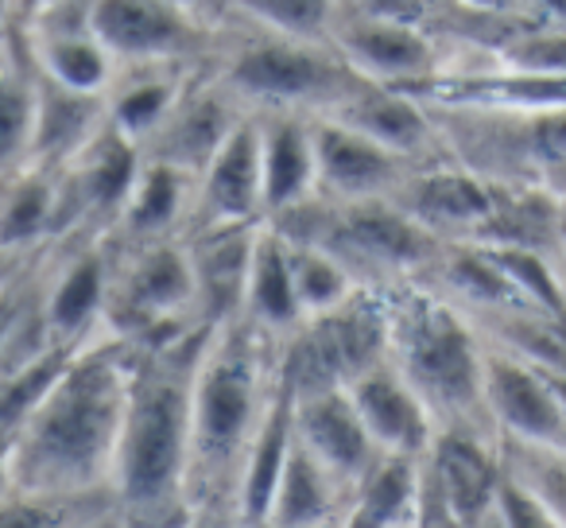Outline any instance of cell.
Returning <instances> with one entry per match:
<instances>
[{
	"label": "cell",
	"mask_w": 566,
	"mask_h": 528,
	"mask_svg": "<svg viewBox=\"0 0 566 528\" xmlns=\"http://www.w3.org/2000/svg\"><path fill=\"white\" fill-rule=\"evenodd\" d=\"M385 311L388 362L427 404L434 427L496 439L481 393L485 342L478 327L423 284H400L385 292Z\"/></svg>",
	"instance_id": "cell-4"
},
{
	"label": "cell",
	"mask_w": 566,
	"mask_h": 528,
	"mask_svg": "<svg viewBox=\"0 0 566 528\" xmlns=\"http://www.w3.org/2000/svg\"><path fill=\"white\" fill-rule=\"evenodd\" d=\"M342 4L354 12H365V17L400 20V24L419 28H427V12H431V0H342Z\"/></svg>",
	"instance_id": "cell-40"
},
{
	"label": "cell",
	"mask_w": 566,
	"mask_h": 528,
	"mask_svg": "<svg viewBox=\"0 0 566 528\" xmlns=\"http://www.w3.org/2000/svg\"><path fill=\"white\" fill-rule=\"evenodd\" d=\"M213 79L249 113H307L323 117L365 79H357L331 43L292 40L249 24L213 59Z\"/></svg>",
	"instance_id": "cell-6"
},
{
	"label": "cell",
	"mask_w": 566,
	"mask_h": 528,
	"mask_svg": "<svg viewBox=\"0 0 566 528\" xmlns=\"http://www.w3.org/2000/svg\"><path fill=\"white\" fill-rule=\"evenodd\" d=\"M260 141V195L264 221L300 210L315 198V136L307 113H252Z\"/></svg>",
	"instance_id": "cell-22"
},
{
	"label": "cell",
	"mask_w": 566,
	"mask_h": 528,
	"mask_svg": "<svg viewBox=\"0 0 566 528\" xmlns=\"http://www.w3.org/2000/svg\"><path fill=\"white\" fill-rule=\"evenodd\" d=\"M292 432L307 455H315L354 494L380 463L361 416L346 389H292Z\"/></svg>",
	"instance_id": "cell-16"
},
{
	"label": "cell",
	"mask_w": 566,
	"mask_h": 528,
	"mask_svg": "<svg viewBox=\"0 0 566 528\" xmlns=\"http://www.w3.org/2000/svg\"><path fill=\"white\" fill-rule=\"evenodd\" d=\"M264 221V195H260V141L256 117H244L218 148L195 179V203H190V234L206 229H237Z\"/></svg>",
	"instance_id": "cell-18"
},
{
	"label": "cell",
	"mask_w": 566,
	"mask_h": 528,
	"mask_svg": "<svg viewBox=\"0 0 566 528\" xmlns=\"http://www.w3.org/2000/svg\"><path fill=\"white\" fill-rule=\"evenodd\" d=\"M489 63L504 66V71L566 79V28H551V24L524 28V32L496 43Z\"/></svg>",
	"instance_id": "cell-37"
},
{
	"label": "cell",
	"mask_w": 566,
	"mask_h": 528,
	"mask_svg": "<svg viewBox=\"0 0 566 528\" xmlns=\"http://www.w3.org/2000/svg\"><path fill=\"white\" fill-rule=\"evenodd\" d=\"M470 528H509V525H504V513H501V505L493 501V505H489L485 513H481L478 520H473Z\"/></svg>",
	"instance_id": "cell-44"
},
{
	"label": "cell",
	"mask_w": 566,
	"mask_h": 528,
	"mask_svg": "<svg viewBox=\"0 0 566 528\" xmlns=\"http://www.w3.org/2000/svg\"><path fill=\"white\" fill-rule=\"evenodd\" d=\"M252 234H256V226L206 229V234L182 237L190 249V269H195L198 323H202L206 331L241 315Z\"/></svg>",
	"instance_id": "cell-26"
},
{
	"label": "cell",
	"mask_w": 566,
	"mask_h": 528,
	"mask_svg": "<svg viewBox=\"0 0 566 528\" xmlns=\"http://www.w3.org/2000/svg\"><path fill=\"white\" fill-rule=\"evenodd\" d=\"M202 66H117L109 90H105V125L128 144L144 148L159 125L171 117V110L182 102L190 82Z\"/></svg>",
	"instance_id": "cell-23"
},
{
	"label": "cell",
	"mask_w": 566,
	"mask_h": 528,
	"mask_svg": "<svg viewBox=\"0 0 566 528\" xmlns=\"http://www.w3.org/2000/svg\"><path fill=\"white\" fill-rule=\"evenodd\" d=\"M496 505H501L509 528H563L516 478H509V470H504L501 489H496Z\"/></svg>",
	"instance_id": "cell-38"
},
{
	"label": "cell",
	"mask_w": 566,
	"mask_h": 528,
	"mask_svg": "<svg viewBox=\"0 0 566 528\" xmlns=\"http://www.w3.org/2000/svg\"><path fill=\"white\" fill-rule=\"evenodd\" d=\"M323 117L354 128L357 136L411 159V164H439V159H447L431 110L419 105L411 94H403V90L361 82L354 94H346Z\"/></svg>",
	"instance_id": "cell-21"
},
{
	"label": "cell",
	"mask_w": 566,
	"mask_h": 528,
	"mask_svg": "<svg viewBox=\"0 0 566 528\" xmlns=\"http://www.w3.org/2000/svg\"><path fill=\"white\" fill-rule=\"evenodd\" d=\"M501 198L504 187L450 164V159H439V164L416 167L408 183L392 195V203L416 226H423L427 234H434L447 245L478 241L493 221V214L501 210Z\"/></svg>",
	"instance_id": "cell-14"
},
{
	"label": "cell",
	"mask_w": 566,
	"mask_h": 528,
	"mask_svg": "<svg viewBox=\"0 0 566 528\" xmlns=\"http://www.w3.org/2000/svg\"><path fill=\"white\" fill-rule=\"evenodd\" d=\"M501 458L509 478H516L566 528V451L512 447V443H504Z\"/></svg>",
	"instance_id": "cell-36"
},
{
	"label": "cell",
	"mask_w": 566,
	"mask_h": 528,
	"mask_svg": "<svg viewBox=\"0 0 566 528\" xmlns=\"http://www.w3.org/2000/svg\"><path fill=\"white\" fill-rule=\"evenodd\" d=\"M346 486L292 439L272 505H268L264 528H334L346 509Z\"/></svg>",
	"instance_id": "cell-29"
},
{
	"label": "cell",
	"mask_w": 566,
	"mask_h": 528,
	"mask_svg": "<svg viewBox=\"0 0 566 528\" xmlns=\"http://www.w3.org/2000/svg\"><path fill=\"white\" fill-rule=\"evenodd\" d=\"M427 110H489V113H555L566 110V79L547 74L504 71V66H478V71H450L403 86Z\"/></svg>",
	"instance_id": "cell-19"
},
{
	"label": "cell",
	"mask_w": 566,
	"mask_h": 528,
	"mask_svg": "<svg viewBox=\"0 0 566 528\" xmlns=\"http://www.w3.org/2000/svg\"><path fill=\"white\" fill-rule=\"evenodd\" d=\"M167 4H175V9H182V12H190L195 20H202V24H210V28H218V12H226V4L229 0H167Z\"/></svg>",
	"instance_id": "cell-41"
},
{
	"label": "cell",
	"mask_w": 566,
	"mask_h": 528,
	"mask_svg": "<svg viewBox=\"0 0 566 528\" xmlns=\"http://www.w3.org/2000/svg\"><path fill=\"white\" fill-rule=\"evenodd\" d=\"M547 381H551V389H555L558 404H563V416H566V373H547Z\"/></svg>",
	"instance_id": "cell-45"
},
{
	"label": "cell",
	"mask_w": 566,
	"mask_h": 528,
	"mask_svg": "<svg viewBox=\"0 0 566 528\" xmlns=\"http://www.w3.org/2000/svg\"><path fill=\"white\" fill-rule=\"evenodd\" d=\"M244 117H249V110L213 79L210 66H202L190 90L182 94V102L171 110V117L140 148V156L198 179Z\"/></svg>",
	"instance_id": "cell-15"
},
{
	"label": "cell",
	"mask_w": 566,
	"mask_h": 528,
	"mask_svg": "<svg viewBox=\"0 0 566 528\" xmlns=\"http://www.w3.org/2000/svg\"><path fill=\"white\" fill-rule=\"evenodd\" d=\"M35 117V71L28 59V43L0 35V187L28 167Z\"/></svg>",
	"instance_id": "cell-31"
},
{
	"label": "cell",
	"mask_w": 566,
	"mask_h": 528,
	"mask_svg": "<svg viewBox=\"0 0 566 528\" xmlns=\"http://www.w3.org/2000/svg\"><path fill=\"white\" fill-rule=\"evenodd\" d=\"M249 327L268 334L272 342H287L303 327V311L295 300L292 265H287V241L272 221H260L252 234L249 272H244L241 315Z\"/></svg>",
	"instance_id": "cell-24"
},
{
	"label": "cell",
	"mask_w": 566,
	"mask_h": 528,
	"mask_svg": "<svg viewBox=\"0 0 566 528\" xmlns=\"http://www.w3.org/2000/svg\"><path fill=\"white\" fill-rule=\"evenodd\" d=\"M28 59L43 79L97 97H105L117 74V63L86 24H35L28 35Z\"/></svg>",
	"instance_id": "cell-30"
},
{
	"label": "cell",
	"mask_w": 566,
	"mask_h": 528,
	"mask_svg": "<svg viewBox=\"0 0 566 528\" xmlns=\"http://www.w3.org/2000/svg\"><path fill=\"white\" fill-rule=\"evenodd\" d=\"M431 117L450 164L496 187H539L551 167L566 164V110H431Z\"/></svg>",
	"instance_id": "cell-8"
},
{
	"label": "cell",
	"mask_w": 566,
	"mask_h": 528,
	"mask_svg": "<svg viewBox=\"0 0 566 528\" xmlns=\"http://www.w3.org/2000/svg\"><path fill=\"white\" fill-rule=\"evenodd\" d=\"M331 48L342 55V63L365 82L377 86H416L442 71V51L427 28L400 24V20L365 17L342 4L331 28Z\"/></svg>",
	"instance_id": "cell-13"
},
{
	"label": "cell",
	"mask_w": 566,
	"mask_h": 528,
	"mask_svg": "<svg viewBox=\"0 0 566 528\" xmlns=\"http://www.w3.org/2000/svg\"><path fill=\"white\" fill-rule=\"evenodd\" d=\"M280 234L326 249L365 292H392L400 284H419L442 241L408 218L392 198L369 203H331L311 198L300 210L272 221Z\"/></svg>",
	"instance_id": "cell-5"
},
{
	"label": "cell",
	"mask_w": 566,
	"mask_h": 528,
	"mask_svg": "<svg viewBox=\"0 0 566 528\" xmlns=\"http://www.w3.org/2000/svg\"><path fill=\"white\" fill-rule=\"evenodd\" d=\"M229 9L241 12L249 24L268 28V32L331 43V28L342 0H229Z\"/></svg>",
	"instance_id": "cell-35"
},
{
	"label": "cell",
	"mask_w": 566,
	"mask_h": 528,
	"mask_svg": "<svg viewBox=\"0 0 566 528\" xmlns=\"http://www.w3.org/2000/svg\"><path fill=\"white\" fill-rule=\"evenodd\" d=\"M388 354L385 292H357L346 308L303 323L280 346L292 389H346L361 370Z\"/></svg>",
	"instance_id": "cell-9"
},
{
	"label": "cell",
	"mask_w": 566,
	"mask_h": 528,
	"mask_svg": "<svg viewBox=\"0 0 566 528\" xmlns=\"http://www.w3.org/2000/svg\"><path fill=\"white\" fill-rule=\"evenodd\" d=\"M283 241H287V265H292V284L303 311V323L331 315V311L346 308L357 292H365L326 249H318L311 241H295L287 234H283Z\"/></svg>",
	"instance_id": "cell-33"
},
{
	"label": "cell",
	"mask_w": 566,
	"mask_h": 528,
	"mask_svg": "<svg viewBox=\"0 0 566 528\" xmlns=\"http://www.w3.org/2000/svg\"><path fill=\"white\" fill-rule=\"evenodd\" d=\"M283 381L280 342L244 319L206 331L190 377L187 513L233 517L241 463Z\"/></svg>",
	"instance_id": "cell-3"
},
{
	"label": "cell",
	"mask_w": 566,
	"mask_h": 528,
	"mask_svg": "<svg viewBox=\"0 0 566 528\" xmlns=\"http://www.w3.org/2000/svg\"><path fill=\"white\" fill-rule=\"evenodd\" d=\"M206 331L164 346H128V396L109 497L120 528H179L187 520L190 377Z\"/></svg>",
	"instance_id": "cell-2"
},
{
	"label": "cell",
	"mask_w": 566,
	"mask_h": 528,
	"mask_svg": "<svg viewBox=\"0 0 566 528\" xmlns=\"http://www.w3.org/2000/svg\"><path fill=\"white\" fill-rule=\"evenodd\" d=\"M558 272H563V284H566V226H563V245H558Z\"/></svg>",
	"instance_id": "cell-47"
},
{
	"label": "cell",
	"mask_w": 566,
	"mask_h": 528,
	"mask_svg": "<svg viewBox=\"0 0 566 528\" xmlns=\"http://www.w3.org/2000/svg\"><path fill=\"white\" fill-rule=\"evenodd\" d=\"M59 172L24 167L0 187V260H32L55 245Z\"/></svg>",
	"instance_id": "cell-28"
},
{
	"label": "cell",
	"mask_w": 566,
	"mask_h": 528,
	"mask_svg": "<svg viewBox=\"0 0 566 528\" xmlns=\"http://www.w3.org/2000/svg\"><path fill=\"white\" fill-rule=\"evenodd\" d=\"M12 4H17V0H0V35H9V28H12Z\"/></svg>",
	"instance_id": "cell-46"
},
{
	"label": "cell",
	"mask_w": 566,
	"mask_h": 528,
	"mask_svg": "<svg viewBox=\"0 0 566 528\" xmlns=\"http://www.w3.org/2000/svg\"><path fill=\"white\" fill-rule=\"evenodd\" d=\"M419 463L408 458H380L377 470L346 497L334 528H403L416 517Z\"/></svg>",
	"instance_id": "cell-32"
},
{
	"label": "cell",
	"mask_w": 566,
	"mask_h": 528,
	"mask_svg": "<svg viewBox=\"0 0 566 528\" xmlns=\"http://www.w3.org/2000/svg\"><path fill=\"white\" fill-rule=\"evenodd\" d=\"M102 128H105V97L66 90L35 71V117H32L28 167L63 172Z\"/></svg>",
	"instance_id": "cell-25"
},
{
	"label": "cell",
	"mask_w": 566,
	"mask_h": 528,
	"mask_svg": "<svg viewBox=\"0 0 566 528\" xmlns=\"http://www.w3.org/2000/svg\"><path fill=\"white\" fill-rule=\"evenodd\" d=\"M403 528H411V525H403Z\"/></svg>",
	"instance_id": "cell-48"
},
{
	"label": "cell",
	"mask_w": 566,
	"mask_h": 528,
	"mask_svg": "<svg viewBox=\"0 0 566 528\" xmlns=\"http://www.w3.org/2000/svg\"><path fill=\"white\" fill-rule=\"evenodd\" d=\"M113 509L109 494L97 497H43L9 489L0 497V528H90Z\"/></svg>",
	"instance_id": "cell-34"
},
{
	"label": "cell",
	"mask_w": 566,
	"mask_h": 528,
	"mask_svg": "<svg viewBox=\"0 0 566 528\" xmlns=\"http://www.w3.org/2000/svg\"><path fill=\"white\" fill-rule=\"evenodd\" d=\"M109 241V237H105ZM109 308L105 334L125 346H164L190 331H206L198 323L195 269L182 237L148 245H113Z\"/></svg>",
	"instance_id": "cell-7"
},
{
	"label": "cell",
	"mask_w": 566,
	"mask_h": 528,
	"mask_svg": "<svg viewBox=\"0 0 566 528\" xmlns=\"http://www.w3.org/2000/svg\"><path fill=\"white\" fill-rule=\"evenodd\" d=\"M458 9H462V17L478 20V24H509L512 32L535 28L527 17H539L532 0H458ZM543 24H547V20H543Z\"/></svg>",
	"instance_id": "cell-39"
},
{
	"label": "cell",
	"mask_w": 566,
	"mask_h": 528,
	"mask_svg": "<svg viewBox=\"0 0 566 528\" xmlns=\"http://www.w3.org/2000/svg\"><path fill=\"white\" fill-rule=\"evenodd\" d=\"M543 190H547L551 198L558 203V210L566 214V164H558V167H551L547 175H543V183H539Z\"/></svg>",
	"instance_id": "cell-42"
},
{
	"label": "cell",
	"mask_w": 566,
	"mask_h": 528,
	"mask_svg": "<svg viewBox=\"0 0 566 528\" xmlns=\"http://www.w3.org/2000/svg\"><path fill=\"white\" fill-rule=\"evenodd\" d=\"M9 443H12V435L0 427V497L9 494Z\"/></svg>",
	"instance_id": "cell-43"
},
{
	"label": "cell",
	"mask_w": 566,
	"mask_h": 528,
	"mask_svg": "<svg viewBox=\"0 0 566 528\" xmlns=\"http://www.w3.org/2000/svg\"><path fill=\"white\" fill-rule=\"evenodd\" d=\"M311 136H315V198H331V203L392 198L408 183V175L423 167L365 141L331 117H311Z\"/></svg>",
	"instance_id": "cell-17"
},
{
	"label": "cell",
	"mask_w": 566,
	"mask_h": 528,
	"mask_svg": "<svg viewBox=\"0 0 566 528\" xmlns=\"http://www.w3.org/2000/svg\"><path fill=\"white\" fill-rule=\"evenodd\" d=\"M190 203H195V179H190V175L144 159L140 175H136V183H133V195H128L109 241L148 245V241L187 237Z\"/></svg>",
	"instance_id": "cell-27"
},
{
	"label": "cell",
	"mask_w": 566,
	"mask_h": 528,
	"mask_svg": "<svg viewBox=\"0 0 566 528\" xmlns=\"http://www.w3.org/2000/svg\"><path fill=\"white\" fill-rule=\"evenodd\" d=\"M349 401H354L357 416H361L369 439L377 443L380 458H408V463H419V458L431 451L434 427L427 404L411 393V385L400 377L388 354L380 362H373L369 370H361L354 381L346 385Z\"/></svg>",
	"instance_id": "cell-20"
},
{
	"label": "cell",
	"mask_w": 566,
	"mask_h": 528,
	"mask_svg": "<svg viewBox=\"0 0 566 528\" xmlns=\"http://www.w3.org/2000/svg\"><path fill=\"white\" fill-rule=\"evenodd\" d=\"M51 252V265L43 272L40 303L43 323L55 346L78 350L105 334V308H109L113 280V249L105 237L97 241H71Z\"/></svg>",
	"instance_id": "cell-11"
},
{
	"label": "cell",
	"mask_w": 566,
	"mask_h": 528,
	"mask_svg": "<svg viewBox=\"0 0 566 528\" xmlns=\"http://www.w3.org/2000/svg\"><path fill=\"white\" fill-rule=\"evenodd\" d=\"M86 28L117 66H206L218 32L167 0H94Z\"/></svg>",
	"instance_id": "cell-10"
},
{
	"label": "cell",
	"mask_w": 566,
	"mask_h": 528,
	"mask_svg": "<svg viewBox=\"0 0 566 528\" xmlns=\"http://www.w3.org/2000/svg\"><path fill=\"white\" fill-rule=\"evenodd\" d=\"M128 396V346L97 339L74 350L9 443V489L43 497L109 494Z\"/></svg>",
	"instance_id": "cell-1"
},
{
	"label": "cell",
	"mask_w": 566,
	"mask_h": 528,
	"mask_svg": "<svg viewBox=\"0 0 566 528\" xmlns=\"http://www.w3.org/2000/svg\"><path fill=\"white\" fill-rule=\"evenodd\" d=\"M481 393H485L489 424H493L501 447L512 443V447L566 451L563 404H558L555 389H551V381L543 370L485 346V362H481Z\"/></svg>",
	"instance_id": "cell-12"
}]
</instances>
